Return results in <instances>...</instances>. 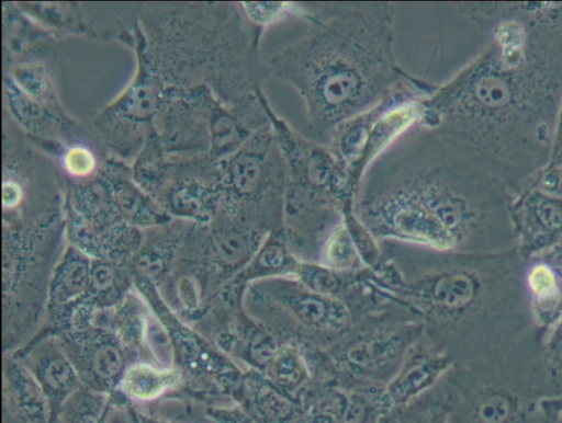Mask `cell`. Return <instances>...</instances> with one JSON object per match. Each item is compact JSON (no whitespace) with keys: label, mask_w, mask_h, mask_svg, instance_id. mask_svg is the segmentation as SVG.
Segmentation results:
<instances>
[{"label":"cell","mask_w":562,"mask_h":423,"mask_svg":"<svg viewBox=\"0 0 562 423\" xmlns=\"http://www.w3.org/2000/svg\"><path fill=\"white\" fill-rule=\"evenodd\" d=\"M395 14L391 2H324L267 62L270 77L303 100L313 139L326 145L340 123L417 79L396 60Z\"/></svg>","instance_id":"1"},{"label":"cell","mask_w":562,"mask_h":423,"mask_svg":"<svg viewBox=\"0 0 562 423\" xmlns=\"http://www.w3.org/2000/svg\"><path fill=\"white\" fill-rule=\"evenodd\" d=\"M419 250L422 274L403 279L402 293L422 312L423 334L454 364L499 357L538 331L524 289L525 258L517 249Z\"/></svg>","instance_id":"2"},{"label":"cell","mask_w":562,"mask_h":423,"mask_svg":"<svg viewBox=\"0 0 562 423\" xmlns=\"http://www.w3.org/2000/svg\"><path fill=\"white\" fill-rule=\"evenodd\" d=\"M541 333L506 354L454 364L441 378L451 423H543Z\"/></svg>","instance_id":"3"},{"label":"cell","mask_w":562,"mask_h":423,"mask_svg":"<svg viewBox=\"0 0 562 423\" xmlns=\"http://www.w3.org/2000/svg\"><path fill=\"white\" fill-rule=\"evenodd\" d=\"M432 92L417 78L373 107L340 123L327 146L353 186L370 167L423 117V100Z\"/></svg>","instance_id":"4"},{"label":"cell","mask_w":562,"mask_h":423,"mask_svg":"<svg viewBox=\"0 0 562 423\" xmlns=\"http://www.w3.org/2000/svg\"><path fill=\"white\" fill-rule=\"evenodd\" d=\"M221 186L243 220L269 233L282 229L288 169L271 124L222 161Z\"/></svg>","instance_id":"5"},{"label":"cell","mask_w":562,"mask_h":423,"mask_svg":"<svg viewBox=\"0 0 562 423\" xmlns=\"http://www.w3.org/2000/svg\"><path fill=\"white\" fill-rule=\"evenodd\" d=\"M524 289L542 338L562 319V259L558 247L525 258Z\"/></svg>","instance_id":"6"},{"label":"cell","mask_w":562,"mask_h":423,"mask_svg":"<svg viewBox=\"0 0 562 423\" xmlns=\"http://www.w3.org/2000/svg\"><path fill=\"white\" fill-rule=\"evenodd\" d=\"M271 298L304 327L319 332L338 333L350 323L348 308L330 295L315 293L291 282H272Z\"/></svg>","instance_id":"7"},{"label":"cell","mask_w":562,"mask_h":423,"mask_svg":"<svg viewBox=\"0 0 562 423\" xmlns=\"http://www.w3.org/2000/svg\"><path fill=\"white\" fill-rule=\"evenodd\" d=\"M414 346L407 350L404 363L390 380L387 397L393 402L404 401L435 387L454 365L424 334L422 345L415 342Z\"/></svg>","instance_id":"8"},{"label":"cell","mask_w":562,"mask_h":423,"mask_svg":"<svg viewBox=\"0 0 562 423\" xmlns=\"http://www.w3.org/2000/svg\"><path fill=\"white\" fill-rule=\"evenodd\" d=\"M370 332L349 341L340 352L339 361L351 371L361 375H378L386 371L403 352L409 348L404 333L393 330Z\"/></svg>","instance_id":"9"},{"label":"cell","mask_w":562,"mask_h":423,"mask_svg":"<svg viewBox=\"0 0 562 423\" xmlns=\"http://www.w3.org/2000/svg\"><path fill=\"white\" fill-rule=\"evenodd\" d=\"M140 69L132 85L114 104V111L124 117L145 121L158 105V83L153 77L147 62L140 58Z\"/></svg>","instance_id":"10"},{"label":"cell","mask_w":562,"mask_h":423,"mask_svg":"<svg viewBox=\"0 0 562 423\" xmlns=\"http://www.w3.org/2000/svg\"><path fill=\"white\" fill-rule=\"evenodd\" d=\"M221 190L195 181H186L173 188L169 204L175 214L207 220L221 198Z\"/></svg>","instance_id":"11"},{"label":"cell","mask_w":562,"mask_h":423,"mask_svg":"<svg viewBox=\"0 0 562 423\" xmlns=\"http://www.w3.org/2000/svg\"><path fill=\"white\" fill-rule=\"evenodd\" d=\"M108 190L114 208L133 224L150 225L159 222L158 215L144 195L127 180L110 178Z\"/></svg>","instance_id":"12"},{"label":"cell","mask_w":562,"mask_h":423,"mask_svg":"<svg viewBox=\"0 0 562 423\" xmlns=\"http://www.w3.org/2000/svg\"><path fill=\"white\" fill-rule=\"evenodd\" d=\"M90 268L83 253L70 250L53 283L54 301L66 304L79 297L90 285Z\"/></svg>","instance_id":"13"},{"label":"cell","mask_w":562,"mask_h":423,"mask_svg":"<svg viewBox=\"0 0 562 423\" xmlns=\"http://www.w3.org/2000/svg\"><path fill=\"white\" fill-rule=\"evenodd\" d=\"M177 375L171 370H160L145 364L131 366L122 377V387L138 399H150L176 382Z\"/></svg>","instance_id":"14"},{"label":"cell","mask_w":562,"mask_h":423,"mask_svg":"<svg viewBox=\"0 0 562 423\" xmlns=\"http://www.w3.org/2000/svg\"><path fill=\"white\" fill-rule=\"evenodd\" d=\"M540 361L547 398H562V319L542 338Z\"/></svg>","instance_id":"15"},{"label":"cell","mask_w":562,"mask_h":423,"mask_svg":"<svg viewBox=\"0 0 562 423\" xmlns=\"http://www.w3.org/2000/svg\"><path fill=\"white\" fill-rule=\"evenodd\" d=\"M14 400L24 423H44L45 399L36 380L27 371H12Z\"/></svg>","instance_id":"16"},{"label":"cell","mask_w":562,"mask_h":423,"mask_svg":"<svg viewBox=\"0 0 562 423\" xmlns=\"http://www.w3.org/2000/svg\"><path fill=\"white\" fill-rule=\"evenodd\" d=\"M359 254L356 241L344 218L333 229L323 245L324 263L333 271H346L357 263Z\"/></svg>","instance_id":"17"},{"label":"cell","mask_w":562,"mask_h":423,"mask_svg":"<svg viewBox=\"0 0 562 423\" xmlns=\"http://www.w3.org/2000/svg\"><path fill=\"white\" fill-rule=\"evenodd\" d=\"M240 7L250 22L267 27L288 16L303 19L306 10L293 2H240Z\"/></svg>","instance_id":"18"},{"label":"cell","mask_w":562,"mask_h":423,"mask_svg":"<svg viewBox=\"0 0 562 423\" xmlns=\"http://www.w3.org/2000/svg\"><path fill=\"white\" fill-rule=\"evenodd\" d=\"M89 365L93 376L99 381H113L122 374L123 353L114 342L101 341L93 345L89 356Z\"/></svg>","instance_id":"19"},{"label":"cell","mask_w":562,"mask_h":423,"mask_svg":"<svg viewBox=\"0 0 562 423\" xmlns=\"http://www.w3.org/2000/svg\"><path fill=\"white\" fill-rule=\"evenodd\" d=\"M268 366V365H267ZM269 375L279 386L291 388L305 380V367L293 347L278 348L269 363Z\"/></svg>","instance_id":"20"},{"label":"cell","mask_w":562,"mask_h":423,"mask_svg":"<svg viewBox=\"0 0 562 423\" xmlns=\"http://www.w3.org/2000/svg\"><path fill=\"white\" fill-rule=\"evenodd\" d=\"M38 379L52 392H64L75 385L74 369L60 354L48 356L38 367Z\"/></svg>","instance_id":"21"},{"label":"cell","mask_w":562,"mask_h":423,"mask_svg":"<svg viewBox=\"0 0 562 423\" xmlns=\"http://www.w3.org/2000/svg\"><path fill=\"white\" fill-rule=\"evenodd\" d=\"M296 273L301 283L315 293L331 296L338 289L339 278L329 267L300 262Z\"/></svg>","instance_id":"22"},{"label":"cell","mask_w":562,"mask_h":423,"mask_svg":"<svg viewBox=\"0 0 562 423\" xmlns=\"http://www.w3.org/2000/svg\"><path fill=\"white\" fill-rule=\"evenodd\" d=\"M472 92L480 103L492 107L504 105L510 98L508 84L493 76L482 77L475 81Z\"/></svg>","instance_id":"23"},{"label":"cell","mask_w":562,"mask_h":423,"mask_svg":"<svg viewBox=\"0 0 562 423\" xmlns=\"http://www.w3.org/2000/svg\"><path fill=\"white\" fill-rule=\"evenodd\" d=\"M5 92L15 111L21 118L37 121L42 117L44 111L33 96L23 91L14 81H5Z\"/></svg>","instance_id":"24"},{"label":"cell","mask_w":562,"mask_h":423,"mask_svg":"<svg viewBox=\"0 0 562 423\" xmlns=\"http://www.w3.org/2000/svg\"><path fill=\"white\" fill-rule=\"evenodd\" d=\"M63 165L70 175L85 178L94 170L95 157L87 147L74 146L65 152Z\"/></svg>","instance_id":"25"},{"label":"cell","mask_w":562,"mask_h":423,"mask_svg":"<svg viewBox=\"0 0 562 423\" xmlns=\"http://www.w3.org/2000/svg\"><path fill=\"white\" fill-rule=\"evenodd\" d=\"M258 401L261 410L272 419L286 416L291 409L290 403L267 385L259 389Z\"/></svg>","instance_id":"26"},{"label":"cell","mask_w":562,"mask_h":423,"mask_svg":"<svg viewBox=\"0 0 562 423\" xmlns=\"http://www.w3.org/2000/svg\"><path fill=\"white\" fill-rule=\"evenodd\" d=\"M117 274L113 265L98 262L90 268V287L97 294L110 293L116 283Z\"/></svg>","instance_id":"27"},{"label":"cell","mask_w":562,"mask_h":423,"mask_svg":"<svg viewBox=\"0 0 562 423\" xmlns=\"http://www.w3.org/2000/svg\"><path fill=\"white\" fill-rule=\"evenodd\" d=\"M16 84L31 96L38 95L45 87L42 72L34 66H20L15 69Z\"/></svg>","instance_id":"28"},{"label":"cell","mask_w":562,"mask_h":423,"mask_svg":"<svg viewBox=\"0 0 562 423\" xmlns=\"http://www.w3.org/2000/svg\"><path fill=\"white\" fill-rule=\"evenodd\" d=\"M22 196L20 186L14 181H4L2 184V203L4 207L15 206Z\"/></svg>","instance_id":"29"},{"label":"cell","mask_w":562,"mask_h":423,"mask_svg":"<svg viewBox=\"0 0 562 423\" xmlns=\"http://www.w3.org/2000/svg\"><path fill=\"white\" fill-rule=\"evenodd\" d=\"M543 423H562V398L546 400Z\"/></svg>","instance_id":"30"},{"label":"cell","mask_w":562,"mask_h":423,"mask_svg":"<svg viewBox=\"0 0 562 423\" xmlns=\"http://www.w3.org/2000/svg\"><path fill=\"white\" fill-rule=\"evenodd\" d=\"M308 423H331V421L324 416H316L312 419Z\"/></svg>","instance_id":"31"},{"label":"cell","mask_w":562,"mask_h":423,"mask_svg":"<svg viewBox=\"0 0 562 423\" xmlns=\"http://www.w3.org/2000/svg\"><path fill=\"white\" fill-rule=\"evenodd\" d=\"M557 247H558V249H559V252H560V255H561V259H562V244H559V245H557Z\"/></svg>","instance_id":"32"},{"label":"cell","mask_w":562,"mask_h":423,"mask_svg":"<svg viewBox=\"0 0 562 423\" xmlns=\"http://www.w3.org/2000/svg\"><path fill=\"white\" fill-rule=\"evenodd\" d=\"M111 423H126V421L114 420V421H112Z\"/></svg>","instance_id":"33"}]
</instances>
